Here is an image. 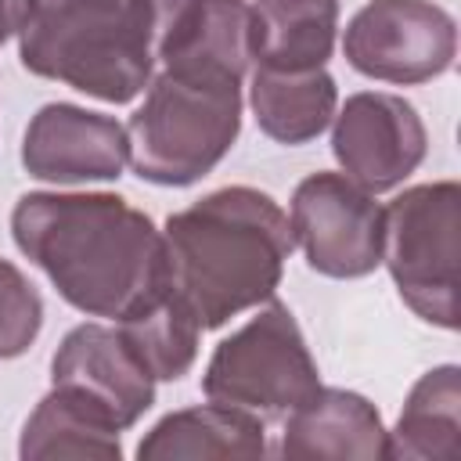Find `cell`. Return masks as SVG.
I'll use <instances>...</instances> for the list:
<instances>
[{
    "instance_id": "1",
    "label": "cell",
    "mask_w": 461,
    "mask_h": 461,
    "mask_svg": "<svg viewBox=\"0 0 461 461\" xmlns=\"http://www.w3.org/2000/svg\"><path fill=\"white\" fill-rule=\"evenodd\" d=\"M11 238L86 317L122 321L166 292L162 230L122 194L29 191L11 209Z\"/></svg>"
},
{
    "instance_id": "2",
    "label": "cell",
    "mask_w": 461,
    "mask_h": 461,
    "mask_svg": "<svg viewBox=\"0 0 461 461\" xmlns=\"http://www.w3.org/2000/svg\"><path fill=\"white\" fill-rule=\"evenodd\" d=\"M166 288L202 331L274 299L295 249L288 212L259 187L230 184L173 212L162 227Z\"/></svg>"
},
{
    "instance_id": "3",
    "label": "cell",
    "mask_w": 461,
    "mask_h": 461,
    "mask_svg": "<svg viewBox=\"0 0 461 461\" xmlns=\"http://www.w3.org/2000/svg\"><path fill=\"white\" fill-rule=\"evenodd\" d=\"M198 0H29L18 58L40 76L108 104L148 90Z\"/></svg>"
},
{
    "instance_id": "4",
    "label": "cell",
    "mask_w": 461,
    "mask_h": 461,
    "mask_svg": "<svg viewBox=\"0 0 461 461\" xmlns=\"http://www.w3.org/2000/svg\"><path fill=\"white\" fill-rule=\"evenodd\" d=\"M241 133V79L162 68L126 122L130 166L158 187H191L209 176Z\"/></svg>"
},
{
    "instance_id": "5",
    "label": "cell",
    "mask_w": 461,
    "mask_h": 461,
    "mask_svg": "<svg viewBox=\"0 0 461 461\" xmlns=\"http://www.w3.org/2000/svg\"><path fill=\"white\" fill-rule=\"evenodd\" d=\"M382 263L403 306L432 328H457L461 184L432 180L382 205Z\"/></svg>"
},
{
    "instance_id": "6",
    "label": "cell",
    "mask_w": 461,
    "mask_h": 461,
    "mask_svg": "<svg viewBox=\"0 0 461 461\" xmlns=\"http://www.w3.org/2000/svg\"><path fill=\"white\" fill-rule=\"evenodd\" d=\"M317 389L321 371L306 335L295 313L277 299L256 306V317L230 331L202 371L205 400L238 407L263 425L281 421Z\"/></svg>"
},
{
    "instance_id": "7",
    "label": "cell",
    "mask_w": 461,
    "mask_h": 461,
    "mask_svg": "<svg viewBox=\"0 0 461 461\" xmlns=\"http://www.w3.org/2000/svg\"><path fill=\"white\" fill-rule=\"evenodd\" d=\"M353 72L418 86L450 72L457 58V22L432 0H367L342 32Z\"/></svg>"
},
{
    "instance_id": "8",
    "label": "cell",
    "mask_w": 461,
    "mask_h": 461,
    "mask_svg": "<svg viewBox=\"0 0 461 461\" xmlns=\"http://www.w3.org/2000/svg\"><path fill=\"white\" fill-rule=\"evenodd\" d=\"M288 227L306 267L324 277L353 281L382 267V205L346 173L321 169L299 180Z\"/></svg>"
},
{
    "instance_id": "9",
    "label": "cell",
    "mask_w": 461,
    "mask_h": 461,
    "mask_svg": "<svg viewBox=\"0 0 461 461\" xmlns=\"http://www.w3.org/2000/svg\"><path fill=\"white\" fill-rule=\"evenodd\" d=\"M429 151L418 108L389 90L349 94L331 119V155L349 180L382 194L400 187Z\"/></svg>"
},
{
    "instance_id": "10",
    "label": "cell",
    "mask_w": 461,
    "mask_h": 461,
    "mask_svg": "<svg viewBox=\"0 0 461 461\" xmlns=\"http://www.w3.org/2000/svg\"><path fill=\"white\" fill-rule=\"evenodd\" d=\"M50 385L90 403L126 432L151 411L158 382L130 353L119 328L86 321L58 342L50 357Z\"/></svg>"
},
{
    "instance_id": "11",
    "label": "cell",
    "mask_w": 461,
    "mask_h": 461,
    "mask_svg": "<svg viewBox=\"0 0 461 461\" xmlns=\"http://www.w3.org/2000/svg\"><path fill=\"white\" fill-rule=\"evenodd\" d=\"M130 162L126 126L68 101L43 104L22 137V166L43 184L119 180Z\"/></svg>"
},
{
    "instance_id": "12",
    "label": "cell",
    "mask_w": 461,
    "mask_h": 461,
    "mask_svg": "<svg viewBox=\"0 0 461 461\" xmlns=\"http://www.w3.org/2000/svg\"><path fill=\"white\" fill-rule=\"evenodd\" d=\"M281 421H285L281 457H335V461L389 457L378 407L353 389L321 385Z\"/></svg>"
},
{
    "instance_id": "13",
    "label": "cell",
    "mask_w": 461,
    "mask_h": 461,
    "mask_svg": "<svg viewBox=\"0 0 461 461\" xmlns=\"http://www.w3.org/2000/svg\"><path fill=\"white\" fill-rule=\"evenodd\" d=\"M267 429L259 418L223 407L198 403L169 411L137 443L140 461H184V457H267Z\"/></svg>"
},
{
    "instance_id": "14",
    "label": "cell",
    "mask_w": 461,
    "mask_h": 461,
    "mask_svg": "<svg viewBox=\"0 0 461 461\" xmlns=\"http://www.w3.org/2000/svg\"><path fill=\"white\" fill-rule=\"evenodd\" d=\"M249 108L256 126L288 148L317 140L339 108V86L321 68H267L259 65L249 83Z\"/></svg>"
},
{
    "instance_id": "15",
    "label": "cell",
    "mask_w": 461,
    "mask_h": 461,
    "mask_svg": "<svg viewBox=\"0 0 461 461\" xmlns=\"http://www.w3.org/2000/svg\"><path fill=\"white\" fill-rule=\"evenodd\" d=\"M393 461H457L461 457V367L439 364L425 371L385 429Z\"/></svg>"
},
{
    "instance_id": "16",
    "label": "cell",
    "mask_w": 461,
    "mask_h": 461,
    "mask_svg": "<svg viewBox=\"0 0 461 461\" xmlns=\"http://www.w3.org/2000/svg\"><path fill=\"white\" fill-rule=\"evenodd\" d=\"M256 61L267 68H321L339 36V0H252Z\"/></svg>"
},
{
    "instance_id": "17",
    "label": "cell",
    "mask_w": 461,
    "mask_h": 461,
    "mask_svg": "<svg viewBox=\"0 0 461 461\" xmlns=\"http://www.w3.org/2000/svg\"><path fill=\"white\" fill-rule=\"evenodd\" d=\"M22 461H61V457H97L119 461L122 457V429L108 421L90 403L76 400L65 389H54L32 407L22 425L18 439Z\"/></svg>"
},
{
    "instance_id": "18",
    "label": "cell",
    "mask_w": 461,
    "mask_h": 461,
    "mask_svg": "<svg viewBox=\"0 0 461 461\" xmlns=\"http://www.w3.org/2000/svg\"><path fill=\"white\" fill-rule=\"evenodd\" d=\"M252 61H256V40H252L249 0H198L191 22L184 25L180 40L173 43L158 72L191 68V72L245 79Z\"/></svg>"
},
{
    "instance_id": "19",
    "label": "cell",
    "mask_w": 461,
    "mask_h": 461,
    "mask_svg": "<svg viewBox=\"0 0 461 461\" xmlns=\"http://www.w3.org/2000/svg\"><path fill=\"white\" fill-rule=\"evenodd\" d=\"M122 342L155 382H180L198 360L202 328L194 313L166 288L130 317L115 321Z\"/></svg>"
},
{
    "instance_id": "20",
    "label": "cell",
    "mask_w": 461,
    "mask_h": 461,
    "mask_svg": "<svg viewBox=\"0 0 461 461\" xmlns=\"http://www.w3.org/2000/svg\"><path fill=\"white\" fill-rule=\"evenodd\" d=\"M43 328V299L36 285L11 263L0 259V360H14L32 349Z\"/></svg>"
},
{
    "instance_id": "21",
    "label": "cell",
    "mask_w": 461,
    "mask_h": 461,
    "mask_svg": "<svg viewBox=\"0 0 461 461\" xmlns=\"http://www.w3.org/2000/svg\"><path fill=\"white\" fill-rule=\"evenodd\" d=\"M25 11H29V0H0V47L18 36L22 22H25Z\"/></svg>"
}]
</instances>
